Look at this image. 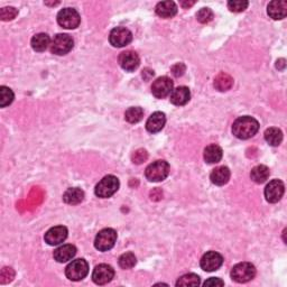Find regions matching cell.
Masks as SVG:
<instances>
[{"mask_svg":"<svg viewBox=\"0 0 287 287\" xmlns=\"http://www.w3.org/2000/svg\"><path fill=\"white\" fill-rule=\"evenodd\" d=\"M155 10L161 18H172L177 13V6L174 2H160L156 5Z\"/></svg>","mask_w":287,"mask_h":287,"instance_id":"obj_21","label":"cell"},{"mask_svg":"<svg viewBox=\"0 0 287 287\" xmlns=\"http://www.w3.org/2000/svg\"><path fill=\"white\" fill-rule=\"evenodd\" d=\"M173 91V81L168 76H160L152 85V93L155 98L163 99L171 95Z\"/></svg>","mask_w":287,"mask_h":287,"instance_id":"obj_10","label":"cell"},{"mask_svg":"<svg viewBox=\"0 0 287 287\" xmlns=\"http://www.w3.org/2000/svg\"><path fill=\"white\" fill-rule=\"evenodd\" d=\"M231 278L237 283H247L255 278L256 268L250 263H239L231 269Z\"/></svg>","mask_w":287,"mask_h":287,"instance_id":"obj_5","label":"cell"},{"mask_svg":"<svg viewBox=\"0 0 287 287\" xmlns=\"http://www.w3.org/2000/svg\"><path fill=\"white\" fill-rule=\"evenodd\" d=\"M259 122L250 116L239 117L232 125V134L239 139H249L258 133Z\"/></svg>","mask_w":287,"mask_h":287,"instance_id":"obj_1","label":"cell"},{"mask_svg":"<svg viewBox=\"0 0 287 287\" xmlns=\"http://www.w3.org/2000/svg\"><path fill=\"white\" fill-rule=\"evenodd\" d=\"M89 274V265L85 259H75L66 266L65 275L72 281H79L87 277Z\"/></svg>","mask_w":287,"mask_h":287,"instance_id":"obj_4","label":"cell"},{"mask_svg":"<svg viewBox=\"0 0 287 287\" xmlns=\"http://www.w3.org/2000/svg\"><path fill=\"white\" fill-rule=\"evenodd\" d=\"M118 263L122 269H130L137 263V258L133 253H126L120 256Z\"/></svg>","mask_w":287,"mask_h":287,"instance_id":"obj_31","label":"cell"},{"mask_svg":"<svg viewBox=\"0 0 287 287\" xmlns=\"http://www.w3.org/2000/svg\"><path fill=\"white\" fill-rule=\"evenodd\" d=\"M119 65L122 67L125 71L133 72L135 71L140 64V59L138 54L134 51H125L119 55Z\"/></svg>","mask_w":287,"mask_h":287,"instance_id":"obj_14","label":"cell"},{"mask_svg":"<svg viewBox=\"0 0 287 287\" xmlns=\"http://www.w3.org/2000/svg\"><path fill=\"white\" fill-rule=\"evenodd\" d=\"M57 23L65 29H74L81 23L79 13L73 8H64L57 14Z\"/></svg>","mask_w":287,"mask_h":287,"instance_id":"obj_7","label":"cell"},{"mask_svg":"<svg viewBox=\"0 0 287 287\" xmlns=\"http://www.w3.org/2000/svg\"><path fill=\"white\" fill-rule=\"evenodd\" d=\"M117 241V232L111 228L102 229L99 231L95 240V247L99 252H108L110 250Z\"/></svg>","mask_w":287,"mask_h":287,"instance_id":"obj_6","label":"cell"},{"mask_svg":"<svg viewBox=\"0 0 287 287\" xmlns=\"http://www.w3.org/2000/svg\"><path fill=\"white\" fill-rule=\"evenodd\" d=\"M144 117V110L140 107H132L125 112V119L130 124H137Z\"/></svg>","mask_w":287,"mask_h":287,"instance_id":"obj_28","label":"cell"},{"mask_svg":"<svg viewBox=\"0 0 287 287\" xmlns=\"http://www.w3.org/2000/svg\"><path fill=\"white\" fill-rule=\"evenodd\" d=\"M18 15V10L14 7H5L0 9V18L4 22H8V20H13Z\"/></svg>","mask_w":287,"mask_h":287,"instance_id":"obj_34","label":"cell"},{"mask_svg":"<svg viewBox=\"0 0 287 287\" xmlns=\"http://www.w3.org/2000/svg\"><path fill=\"white\" fill-rule=\"evenodd\" d=\"M191 99V92L190 89L186 87H177L176 89H173V91L171 93L170 100L171 102L175 104V106H184Z\"/></svg>","mask_w":287,"mask_h":287,"instance_id":"obj_18","label":"cell"},{"mask_svg":"<svg viewBox=\"0 0 287 287\" xmlns=\"http://www.w3.org/2000/svg\"><path fill=\"white\" fill-rule=\"evenodd\" d=\"M222 155H223L222 148L216 144L209 145L204 149V154H203V156H204V160L209 164L219 163L222 158Z\"/></svg>","mask_w":287,"mask_h":287,"instance_id":"obj_22","label":"cell"},{"mask_svg":"<svg viewBox=\"0 0 287 287\" xmlns=\"http://www.w3.org/2000/svg\"><path fill=\"white\" fill-rule=\"evenodd\" d=\"M197 22L201 24H208L213 19V12L210 8H202L196 14Z\"/></svg>","mask_w":287,"mask_h":287,"instance_id":"obj_33","label":"cell"},{"mask_svg":"<svg viewBox=\"0 0 287 287\" xmlns=\"http://www.w3.org/2000/svg\"><path fill=\"white\" fill-rule=\"evenodd\" d=\"M83 200H85V192L79 189V187L67 189L63 194V201L67 203V204H79Z\"/></svg>","mask_w":287,"mask_h":287,"instance_id":"obj_23","label":"cell"},{"mask_svg":"<svg viewBox=\"0 0 287 287\" xmlns=\"http://www.w3.org/2000/svg\"><path fill=\"white\" fill-rule=\"evenodd\" d=\"M222 264H223V257L217 252H209L204 254L202 256L200 262L201 268L204 271H209V273L218 270L221 267Z\"/></svg>","mask_w":287,"mask_h":287,"instance_id":"obj_13","label":"cell"},{"mask_svg":"<svg viewBox=\"0 0 287 287\" xmlns=\"http://www.w3.org/2000/svg\"><path fill=\"white\" fill-rule=\"evenodd\" d=\"M213 86H215V88L218 91H221V92L228 91V90H230L233 86V79L230 75L227 74V73L221 72L216 76Z\"/></svg>","mask_w":287,"mask_h":287,"instance_id":"obj_25","label":"cell"},{"mask_svg":"<svg viewBox=\"0 0 287 287\" xmlns=\"http://www.w3.org/2000/svg\"><path fill=\"white\" fill-rule=\"evenodd\" d=\"M114 277V269L110 265L101 264L93 269L92 279L97 285H106Z\"/></svg>","mask_w":287,"mask_h":287,"instance_id":"obj_11","label":"cell"},{"mask_svg":"<svg viewBox=\"0 0 287 287\" xmlns=\"http://www.w3.org/2000/svg\"><path fill=\"white\" fill-rule=\"evenodd\" d=\"M285 185L280 180L270 181L265 187V197L269 203H277L284 195Z\"/></svg>","mask_w":287,"mask_h":287,"instance_id":"obj_12","label":"cell"},{"mask_svg":"<svg viewBox=\"0 0 287 287\" xmlns=\"http://www.w3.org/2000/svg\"><path fill=\"white\" fill-rule=\"evenodd\" d=\"M170 170V164L168 161L156 160L146 168L145 176L150 182H160L169 176Z\"/></svg>","mask_w":287,"mask_h":287,"instance_id":"obj_2","label":"cell"},{"mask_svg":"<svg viewBox=\"0 0 287 287\" xmlns=\"http://www.w3.org/2000/svg\"><path fill=\"white\" fill-rule=\"evenodd\" d=\"M165 122H166L165 113L160 111H156L148 118L147 121H146V129H147V132L149 133L156 134L164 128Z\"/></svg>","mask_w":287,"mask_h":287,"instance_id":"obj_17","label":"cell"},{"mask_svg":"<svg viewBox=\"0 0 287 287\" xmlns=\"http://www.w3.org/2000/svg\"><path fill=\"white\" fill-rule=\"evenodd\" d=\"M195 3L194 2H187V3H185V2H182L181 3V5H182V7H184V8H187V7H191V6H193V5H194Z\"/></svg>","mask_w":287,"mask_h":287,"instance_id":"obj_38","label":"cell"},{"mask_svg":"<svg viewBox=\"0 0 287 287\" xmlns=\"http://www.w3.org/2000/svg\"><path fill=\"white\" fill-rule=\"evenodd\" d=\"M14 92L12 89H9L7 87H0V107L5 108L12 104V102L14 101Z\"/></svg>","mask_w":287,"mask_h":287,"instance_id":"obj_29","label":"cell"},{"mask_svg":"<svg viewBox=\"0 0 287 287\" xmlns=\"http://www.w3.org/2000/svg\"><path fill=\"white\" fill-rule=\"evenodd\" d=\"M200 285V277L195 274H185L177 279L176 286H197Z\"/></svg>","mask_w":287,"mask_h":287,"instance_id":"obj_30","label":"cell"},{"mask_svg":"<svg viewBox=\"0 0 287 287\" xmlns=\"http://www.w3.org/2000/svg\"><path fill=\"white\" fill-rule=\"evenodd\" d=\"M51 38L48 34L45 33H39L33 36L32 42H30V45L34 51L36 52H44L48 50L49 46H51Z\"/></svg>","mask_w":287,"mask_h":287,"instance_id":"obj_24","label":"cell"},{"mask_svg":"<svg viewBox=\"0 0 287 287\" xmlns=\"http://www.w3.org/2000/svg\"><path fill=\"white\" fill-rule=\"evenodd\" d=\"M269 169L265 165H257L252 170V173H250V177L252 180L257 184H263L264 182L268 180L269 177Z\"/></svg>","mask_w":287,"mask_h":287,"instance_id":"obj_26","label":"cell"},{"mask_svg":"<svg viewBox=\"0 0 287 287\" xmlns=\"http://www.w3.org/2000/svg\"><path fill=\"white\" fill-rule=\"evenodd\" d=\"M109 40L114 48H124L133 40V34L126 27H116L110 32Z\"/></svg>","mask_w":287,"mask_h":287,"instance_id":"obj_9","label":"cell"},{"mask_svg":"<svg viewBox=\"0 0 287 287\" xmlns=\"http://www.w3.org/2000/svg\"><path fill=\"white\" fill-rule=\"evenodd\" d=\"M148 157V154L145 149H138L133 154V161L135 164H142Z\"/></svg>","mask_w":287,"mask_h":287,"instance_id":"obj_35","label":"cell"},{"mask_svg":"<svg viewBox=\"0 0 287 287\" xmlns=\"http://www.w3.org/2000/svg\"><path fill=\"white\" fill-rule=\"evenodd\" d=\"M67 238V229L63 226H57L51 228L50 230L45 233V242H48L50 246H57L64 241Z\"/></svg>","mask_w":287,"mask_h":287,"instance_id":"obj_15","label":"cell"},{"mask_svg":"<svg viewBox=\"0 0 287 287\" xmlns=\"http://www.w3.org/2000/svg\"><path fill=\"white\" fill-rule=\"evenodd\" d=\"M119 186V180L116 176L107 175L97 184L95 193L97 196L101 197V199H108L118 191Z\"/></svg>","mask_w":287,"mask_h":287,"instance_id":"obj_3","label":"cell"},{"mask_svg":"<svg viewBox=\"0 0 287 287\" xmlns=\"http://www.w3.org/2000/svg\"><path fill=\"white\" fill-rule=\"evenodd\" d=\"M185 69H186V67L183 63H177V64L172 66V73H173V74L176 77H179V76H182L184 74Z\"/></svg>","mask_w":287,"mask_h":287,"instance_id":"obj_36","label":"cell"},{"mask_svg":"<svg viewBox=\"0 0 287 287\" xmlns=\"http://www.w3.org/2000/svg\"><path fill=\"white\" fill-rule=\"evenodd\" d=\"M249 3L246 0H231L228 3V8L232 13H242L247 9Z\"/></svg>","mask_w":287,"mask_h":287,"instance_id":"obj_32","label":"cell"},{"mask_svg":"<svg viewBox=\"0 0 287 287\" xmlns=\"http://www.w3.org/2000/svg\"><path fill=\"white\" fill-rule=\"evenodd\" d=\"M230 170H229L227 166H219V168L212 171L210 180L213 184L222 186L228 183L229 180H230Z\"/></svg>","mask_w":287,"mask_h":287,"instance_id":"obj_20","label":"cell"},{"mask_svg":"<svg viewBox=\"0 0 287 287\" xmlns=\"http://www.w3.org/2000/svg\"><path fill=\"white\" fill-rule=\"evenodd\" d=\"M224 285V281L221 280L220 278H216V277H211V278H209L208 280L204 281V284H203V286H212V287H217V286H223Z\"/></svg>","mask_w":287,"mask_h":287,"instance_id":"obj_37","label":"cell"},{"mask_svg":"<svg viewBox=\"0 0 287 287\" xmlns=\"http://www.w3.org/2000/svg\"><path fill=\"white\" fill-rule=\"evenodd\" d=\"M267 13L270 18L274 20H280L286 17L287 15V3L284 0H274L269 3L267 7Z\"/></svg>","mask_w":287,"mask_h":287,"instance_id":"obj_16","label":"cell"},{"mask_svg":"<svg viewBox=\"0 0 287 287\" xmlns=\"http://www.w3.org/2000/svg\"><path fill=\"white\" fill-rule=\"evenodd\" d=\"M76 254V248L73 244L66 243L54 250V259L57 263H66L74 257Z\"/></svg>","mask_w":287,"mask_h":287,"instance_id":"obj_19","label":"cell"},{"mask_svg":"<svg viewBox=\"0 0 287 287\" xmlns=\"http://www.w3.org/2000/svg\"><path fill=\"white\" fill-rule=\"evenodd\" d=\"M74 42L67 34H57L51 43V52L55 55H65L73 49Z\"/></svg>","mask_w":287,"mask_h":287,"instance_id":"obj_8","label":"cell"},{"mask_svg":"<svg viewBox=\"0 0 287 287\" xmlns=\"http://www.w3.org/2000/svg\"><path fill=\"white\" fill-rule=\"evenodd\" d=\"M265 140L270 146L276 147V146H279L281 142H283V133H281V130L278 128H268L265 132Z\"/></svg>","mask_w":287,"mask_h":287,"instance_id":"obj_27","label":"cell"}]
</instances>
